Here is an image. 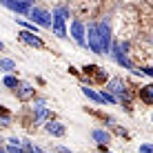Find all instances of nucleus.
Segmentation results:
<instances>
[{"mask_svg":"<svg viewBox=\"0 0 153 153\" xmlns=\"http://www.w3.org/2000/svg\"><path fill=\"white\" fill-rule=\"evenodd\" d=\"M67 18H69V9L67 7H56L51 16V27L58 38H67Z\"/></svg>","mask_w":153,"mask_h":153,"instance_id":"obj_1","label":"nucleus"},{"mask_svg":"<svg viewBox=\"0 0 153 153\" xmlns=\"http://www.w3.org/2000/svg\"><path fill=\"white\" fill-rule=\"evenodd\" d=\"M87 36H89V49L98 56H104V47H102V36H100L98 22H89L87 27Z\"/></svg>","mask_w":153,"mask_h":153,"instance_id":"obj_2","label":"nucleus"},{"mask_svg":"<svg viewBox=\"0 0 153 153\" xmlns=\"http://www.w3.org/2000/svg\"><path fill=\"white\" fill-rule=\"evenodd\" d=\"M29 18H31L33 25H40V27H45V29H51V13L45 11V9H36L33 7L29 11Z\"/></svg>","mask_w":153,"mask_h":153,"instance_id":"obj_3","label":"nucleus"},{"mask_svg":"<svg viewBox=\"0 0 153 153\" xmlns=\"http://www.w3.org/2000/svg\"><path fill=\"white\" fill-rule=\"evenodd\" d=\"M0 2L7 9H11L16 13H22V16H29V11L33 9L31 7V0H0Z\"/></svg>","mask_w":153,"mask_h":153,"instance_id":"obj_4","label":"nucleus"},{"mask_svg":"<svg viewBox=\"0 0 153 153\" xmlns=\"http://www.w3.org/2000/svg\"><path fill=\"white\" fill-rule=\"evenodd\" d=\"M98 29H100V36H102V47H104V56L107 53H111V29H109V22H107V18L104 20H100L98 22Z\"/></svg>","mask_w":153,"mask_h":153,"instance_id":"obj_5","label":"nucleus"},{"mask_svg":"<svg viewBox=\"0 0 153 153\" xmlns=\"http://www.w3.org/2000/svg\"><path fill=\"white\" fill-rule=\"evenodd\" d=\"M107 91L109 93H113V96H120V98H129V89H126V84L120 80V78H113V80H109L107 84Z\"/></svg>","mask_w":153,"mask_h":153,"instance_id":"obj_6","label":"nucleus"},{"mask_svg":"<svg viewBox=\"0 0 153 153\" xmlns=\"http://www.w3.org/2000/svg\"><path fill=\"white\" fill-rule=\"evenodd\" d=\"M71 36H73V40L78 42L80 47H87V31H84V25L80 22V20H73L71 22Z\"/></svg>","mask_w":153,"mask_h":153,"instance_id":"obj_7","label":"nucleus"},{"mask_svg":"<svg viewBox=\"0 0 153 153\" xmlns=\"http://www.w3.org/2000/svg\"><path fill=\"white\" fill-rule=\"evenodd\" d=\"M20 40H22L25 45H29V47H42V40L33 33V31H27V29L20 31Z\"/></svg>","mask_w":153,"mask_h":153,"instance_id":"obj_8","label":"nucleus"},{"mask_svg":"<svg viewBox=\"0 0 153 153\" xmlns=\"http://www.w3.org/2000/svg\"><path fill=\"white\" fill-rule=\"evenodd\" d=\"M138 96H140V100L144 104H151V107H153V84H144V87H140Z\"/></svg>","mask_w":153,"mask_h":153,"instance_id":"obj_9","label":"nucleus"},{"mask_svg":"<svg viewBox=\"0 0 153 153\" xmlns=\"http://www.w3.org/2000/svg\"><path fill=\"white\" fill-rule=\"evenodd\" d=\"M18 98L20 100H29V98H33V93H36V89L31 87V84H27V82H22V84H18Z\"/></svg>","mask_w":153,"mask_h":153,"instance_id":"obj_10","label":"nucleus"},{"mask_svg":"<svg viewBox=\"0 0 153 153\" xmlns=\"http://www.w3.org/2000/svg\"><path fill=\"white\" fill-rule=\"evenodd\" d=\"M47 129V133H51V135H56V138H62V135L67 133V129H65V124H60V122H49L45 126Z\"/></svg>","mask_w":153,"mask_h":153,"instance_id":"obj_11","label":"nucleus"},{"mask_svg":"<svg viewBox=\"0 0 153 153\" xmlns=\"http://www.w3.org/2000/svg\"><path fill=\"white\" fill-rule=\"evenodd\" d=\"M84 73H87V76L91 73V76L96 78L98 82H104V80H107V73H104L102 69H100V67H96V65H89V67H84Z\"/></svg>","mask_w":153,"mask_h":153,"instance_id":"obj_12","label":"nucleus"},{"mask_svg":"<svg viewBox=\"0 0 153 153\" xmlns=\"http://www.w3.org/2000/svg\"><path fill=\"white\" fill-rule=\"evenodd\" d=\"M91 138L98 142V144H109V140H111V135L107 133V131H102V129H93L91 131Z\"/></svg>","mask_w":153,"mask_h":153,"instance_id":"obj_13","label":"nucleus"},{"mask_svg":"<svg viewBox=\"0 0 153 153\" xmlns=\"http://www.w3.org/2000/svg\"><path fill=\"white\" fill-rule=\"evenodd\" d=\"M47 118H49V111L45 109V100H38V102H36V120L42 122V120H47Z\"/></svg>","mask_w":153,"mask_h":153,"instance_id":"obj_14","label":"nucleus"},{"mask_svg":"<svg viewBox=\"0 0 153 153\" xmlns=\"http://www.w3.org/2000/svg\"><path fill=\"white\" fill-rule=\"evenodd\" d=\"M82 93H84V96H87L89 100H93L96 104H104V102H102V98H100V93H98V91H93V89H89V87H82Z\"/></svg>","mask_w":153,"mask_h":153,"instance_id":"obj_15","label":"nucleus"},{"mask_svg":"<svg viewBox=\"0 0 153 153\" xmlns=\"http://www.w3.org/2000/svg\"><path fill=\"white\" fill-rule=\"evenodd\" d=\"M16 69V62L9 60V58H2L0 60V71H13Z\"/></svg>","mask_w":153,"mask_h":153,"instance_id":"obj_16","label":"nucleus"},{"mask_svg":"<svg viewBox=\"0 0 153 153\" xmlns=\"http://www.w3.org/2000/svg\"><path fill=\"white\" fill-rule=\"evenodd\" d=\"M4 87H9V89H18V78H13V76H4V80H2Z\"/></svg>","mask_w":153,"mask_h":153,"instance_id":"obj_17","label":"nucleus"},{"mask_svg":"<svg viewBox=\"0 0 153 153\" xmlns=\"http://www.w3.org/2000/svg\"><path fill=\"white\" fill-rule=\"evenodd\" d=\"M100 98H102V102H109V104H115V102H118V100H115V96H113V93H109L107 89L100 93Z\"/></svg>","mask_w":153,"mask_h":153,"instance_id":"obj_18","label":"nucleus"},{"mask_svg":"<svg viewBox=\"0 0 153 153\" xmlns=\"http://www.w3.org/2000/svg\"><path fill=\"white\" fill-rule=\"evenodd\" d=\"M7 153H29V151H25V149H20V146H16V144H11L7 149Z\"/></svg>","mask_w":153,"mask_h":153,"instance_id":"obj_19","label":"nucleus"},{"mask_svg":"<svg viewBox=\"0 0 153 153\" xmlns=\"http://www.w3.org/2000/svg\"><path fill=\"white\" fill-rule=\"evenodd\" d=\"M140 153H153V144H140Z\"/></svg>","mask_w":153,"mask_h":153,"instance_id":"obj_20","label":"nucleus"},{"mask_svg":"<svg viewBox=\"0 0 153 153\" xmlns=\"http://www.w3.org/2000/svg\"><path fill=\"white\" fill-rule=\"evenodd\" d=\"M140 73H146L149 78H153V69H151V67H144V69H142Z\"/></svg>","mask_w":153,"mask_h":153,"instance_id":"obj_21","label":"nucleus"},{"mask_svg":"<svg viewBox=\"0 0 153 153\" xmlns=\"http://www.w3.org/2000/svg\"><path fill=\"white\" fill-rule=\"evenodd\" d=\"M2 49H4V45H2V42H0V51H2Z\"/></svg>","mask_w":153,"mask_h":153,"instance_id":"obj_22","label":"nucleus"},{"mask_svg":"<svg viewBox=\"0 0 153 153\" xmlns=\"http://www.w3.org/2000/svg\"><path fill=\"white\" fill-rule=\"evenodd\" d=\"M0 153H7V151H2V149H0Z\"/></svg>","mask_w":153,"mask_h":153,"instance_id":"obj_23","label":"nucleus"},{"mask_svg":"<svg viewBox=\"0 0 153 153\" xmlns=\"http://www.w3.org/2000/svg\"><path fill=\"white\" fill-rule=\"evenodd\" d=\"M0 144H2V140H0Z\"/></svg>","mask_w":153,"mask_h":153,"instance_id":"obj_24","label":"nucleus"},{"mask_svg":"<svg viewBox=\"0 0 153 153\" xmlns=\"http://www.w3.org/2000/svg\"><path fill=\"white\" fill-rule=\"evenodd\" d=\"M104 153H109V151H104Z\"/></svg>","mask_w":153,"mask_h":153,"instance_id":"obj_25","label":"nucleus"}]
</instances>
